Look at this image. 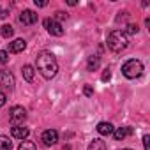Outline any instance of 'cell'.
Wrapping results in <instances>:
<instances>
[{
  "mask_svg": "<svg viewBox=\"0 0 150 150\" xmlns=\"http://www.w3.org/2000/svg\"><path fill=\"white\" fill-rule=\"evenodd\" d=\"M35 65H37V71L46 80L55 78L57 72H58V62H57L55 55L50 53V51H41L35 58Z\"/></svg>",
  "mask_w": 150,
  "mask_h": 150,
  "instance_id": "obj_1",
  "label": "cell"
},
{
  "mask_svg": "<svg viewBox=\"0 0 150 150\" xmlns=\"http://www.w3.org/2000/svg\"><path fill=\"white\" fill-rule=\"evenodd\" d=\"M106 42H108V48L111 51L120 53V51H124L129 46V37H127V34L124 30H113V32H110Z\"/></svg>",
  "mask_w": 150,
  "mask_h": 150,
  "instance_id": "obj_2",
  "label": "cell"
},
{
  "mask_svg": "<svg viewBox=\"0 0 150 150\" xmlns=\"http://www.w3.org/2000/svg\"><path fill=\"white\" fill-rule=\"evenodd\" d=\"M122 74L129 80H136L143 74V64L139 60H136V58H131L122 65Z\"/></svg>",
  "mask_w": 150,
  "mask_h": 150,
  "instance_id": "obj_3",
  "label": "cell"
},
{
  "mask_svg": "<svg viewBox=\"0 0 150 150\" xmlns=\"http://www.w3.org/2000/svg\"><path fill=\"white\" fill-rule=\"evenodd\" d=\"M25 118H27V111H25L21 106H13V108H11V111H9V120H11L13 127H14V125H21Z\"/></svg>",
  "mask_w": 150,
  "mask_h": 150,
  "instance_id": "obj_4",
  "label": "cell"
},
{
  "mask_svg": "<svg viewBox=\"0 0 150 150\" xmlns=\"http://www.w3.org/2000/svg\"><path fill=\"white\" fill-rule=\"evenodd\" d=\"M44 28L51 34V35H57V37H60V35H64V28H62V25L58 23V21H55V20H44Z\"/></svg>",
  "mask_w": 150,
  "mask_h": 150,
  "instance_id": "obj_5",
  "label": "cell"
},
{
  "mask_svg": "<svg viewBox=\"0 0 150 150\" xmlns=\"http://www.w3.org/2000/svg\"><path fill=\"white\" fill-rule=\"evenodd\" d=\"M14 74L9 72V71H0V85L7 90H13L14 88Z\"/></svg>",
  "mask_w": 150,
  "mask_h": 150,
  "instance_id": "obj_6",
  "label": "cell"
},
{
  "mask_svg": "<svg viewBox=\"0 0 150 150\" xmlns=\"http://www.w3.org/2000/svg\"><path fill=\"white\" fill-rule=\"evenodd\" d=\"M41 139H42V143H44L46 146H51V145H55V143L58 141V132H57L55 129H48V131L42 132Z\"/></svg>",
  "mask_w": 150,
  "mask_h": 150,
  "instance_id": "obj_7",
  "label": "cell"
},
{
  "mask_svg": "<svg viewBox=\"0 0 150 150\" xmlns=\"http://www.w3.org/2000/svg\"><path fill=\"white\" fill-rule=\"evenodd\" d=\"M20 21L23 25H34L37 21V13H34L32 9H25L21 14H20Z\"/></svg>",
  "mask_w": 150,
  "mask_h": 150,
  "instance_id": "obj_8",
  "label": "cell"
},
{
  "mask_svg": "<svg viewBox=\"0 0 150 150\" xmlns=\"http://www.w3.org/2000/svg\"><path fill=\"white\" fill-rule=\"evenodd\" d=\"M28 127H23V125H14L13 129H11V134H13V138H16V139H25L27 136H28Z\"/></svg>",
  "mask_w": 150,
  "mask_h": 150,
  "instance_id": "obj_9",
  "label": "cell"
},
{
  "mask_svg": "<svg viewBox=\"0 0 150 150\" xmlns=\"http://www.w3.org/2000/svg\"><path fill=\"white\" fill-rule=\"evenodd\" d=\"M25 48H27L25 39H14L13 42H9V51H11V53H20V51H23Z\"/></svg>",
  "mask_w": 150,
  "mask_h": 150,
  "instance_id": "obj_10",
  "label": "cell"
},
{
  "mask_svg": "<svg viewBox=\"0 0 150 150\" xmlns=\"http://www.w3.org/2000/svg\"><path fill=\"white\" fill-rule=\"evenodd\" d=\"M113 124H110V122H99L97 124V132L101 134V136H110V134H113Z\"/></svg>",
  "mask_w": 150,
  "mask_h": 150,
  "instance_id": "obj_11",
  "label": "cell"
},
{
  "mask_svg": "<svg viewBox=\"0 0 150 150\" xmlns=\"http://www.w3.org/2000/svg\"><path fill=\"white\" fill-rule=\"evenodd\" d=\"M127 134H132V129H131V127H117V129H113V138H115L117 141L125 139Z\"/></svg>",
  "mask_w": 150,
  "mask_h": 150,
  "instance_id": "obj_12",
  "label": "cell"
},
{
  "mask_svg": "<svg viewBox=\"0 0 150 150\" xmlns=\"http://www.w3.org/2000/svg\"><path fill=\"white\" fill-rule=\"evenodd\" d=\"M88 150H106V141H103L101 138H94L88 145Z\"/></svg>",
  "mask_w": 150,
  "mask_h": 150,
  "instance_id": "obj_13",
  "label": "cell"
},
{
  "mask_svg": "<svg viewBox=\"0 0 150 150\" xmlns=\"http://www.w3.org/2000/svg\"><path fill=\"white\" fill-rule=\"evenodd\" d=\"M34 74H35V71H34V67L32 65H23V78L28 81V83H32L34 81Z\"/></svg>",
  "mask_w": 150,
  "mask_h": 150,
  "instance_id": "obj_14",
  "label": "cell"
},
{
  "mask_svg": "<svg viewBox=\"0 0 150 150\" xmlns=\"http://www.w3.org/2000/svg\"><path fill=\"white\" fill-rule=\"evenodd\" d=\"M99 64H101V58H99L97 55H92V57H88V62H87V69H88V71H97Z\"/></svg>",
  "mask_w": 150,
  "mask_h": 150,
  "instance_id": "obj_15",
  "label": "cell"
},
{
  "mask_svg": "<svg viewBox=\"0 0 150 150\" xmlns=\"http://www.w3.org/2000/svg\"><path fill=\"white\" fill-rule=\"evenodd\" d=\"M13 148V141L7 136H0V150H11Z\"/></svg>",
  "mask_w": 150,
  "mask_h": 150,
  "instance_id": "obj_16",
  "label": "cell"
},
{
  "mask_svg": "<svg viewBox=\"0 0 150 150\" xmlns=\"http://www.w3.org/2000/svg\"><path fill=\"white\" fill-rule=\"evenodd\" d=\"M0 34H2V37H6V39H9V37H13V34H14V30H13V27H11V25H4L2 28H0Z\"/></svg>",
  "mask_w": 150,
  "mask_h": 150,
  "instance_id": "obj_17",
  "label": "cell"
},
{
  "mask_svg": "<svg viewBox=\"0 0 150 150\" xmlns=\"http://www.w3.org/2000/svg\"><path fill=\"white\" fill-rule=\"evenodd\" d=\"M18 150H35V143H34V141H27V139H25V141H21V143H20V148H18Z\"/></svg>",
  "mask_w": 150,
  "mask_h": 150,
  "instance_id": "obj_18",
  "label": "cell"
},
{
  "mask_svg": "<svg viewBox=\"0 0 150 150\" xmlns=\"http://www.w3.org/2000/svg\"><path fill=\"white\" fill-rule=\"evenodd\" d=\"M6 62H9V53L0 50V64H6Z\"/></svg>",
  "mask_w": 150,
  "mask_h": 150,
  "instance_id": "obj_19",
  "label": "cell"
},
{
  "mask_svg": "<svg viewBox=\"0 0 150 150\" xmlns=\"http://www.w3.org/2000/svg\"><path fill=\"white\" fill-rule=\"evenodd\" d=\"M65 18H67V14H65L64 11H57V13H55V21H58V23H60V21H62V20H65Z\"/></svg>",
  "mask_w": 150,
  "mask_h": 150,
  "instance_id": "obj_20",
  "label": "cell"
},
{
  "mask_svg": "<svg viewBox=\"0 0 150 150\" xmlns=\"http://www.w3.org/2000/svg\"><path fill=\"white\" fill-rule=\"evenodd\" d=\"M138 30H139V28H138V25H134V23H131V25L127 27V32H129V34H138Z\"/></svg>",
  "mask_w": 150,
  "mask_h": 150,
  "instance_id": "obj_21",
  "label": "cell"
},
{
  "mask_svg": "<svg viewBox=\"0 0 150 150\" xmlns=\"http://www.w3.org/2000/svg\"><path fill=\"white\" fill-rule=\"evenodd\" d=\"M83 94H85L87 97H90V96H94V88H92L90 85H87V87L83 88Z\"/></svg>",
  "mask_w": 150,
  "mask_h": 150,
  "instance_id": "obj_22",
  "label": "cell"
},
{
  "mask_svg": "<svg viewBox=\"0 0 150 150\" xmlns=\"http://www.w3.org/2000/svg\"><path fill=\"white\" fill-rule=\"evenodd\" d=\"M148 143H150V136L145 134V136H143V146H145V150H150V145H148Z\"/></svg>",
  "mask_w": 150,
  "mask_h": 150,
  "instance_id": "obj_23",
  "label": "cell"
},
{
  "mask_svg": "<svg viewBox=\"0 0 150 150\" xmlns=\"http://www.w3.org/2000/svg\"><path fill=\"white\" fill-rule=\"evenodd\" d=\"M110 78H111V72H110V69H104V72H103V78H101V80H103V81H108Z\"/></svg>",
  "mask_w": 150,
  "mask_h": 150,
  "instance_id": "obj_24",
  "label": "cell"
},
{
  "mask_svg": "<svg viewBox=\"0 0 150 150\" xmlns=\"http://www.w3.org/2000/svg\"><path fill=\"white\" fill-rule=\"evenodd\" d=\"M34 4H35L37 7H46V6H48L46 0H34Z\"/></svg>",
  "mask_w": 150,
  "mask_h": 150,
  "instance_id": "obj_25",
  "label": "cell"
},
{
  "mask_svg": "<svg viewBox=\"0 0 150 150\" xmlns=\"http://www.w3.org/2000/svg\"><path fill=\"white\" fill-rule=\"evenodd\" d=\"M6 99H7V97H6V94H4L2 90H0V108H2V106L6 104Z\"/></svg>",
  "mask_w": 150,
  "mask_h": 150,
  "instance_id": "obj_26",
  "label": "cell"
},
{
  "mask_svg": "<svg viewBox=\"0 0 150 150\" xmlns=\"http://www.w3.org/2000/svg\"><path fill=\"white\" fill-rule=\"evenodd\" d=\"M124 150H132V148H124Z\"/></svg>",
  "mask_w": 150,
  "mask_h": 150,
  "instance_id": "obj_27",
  "label": "cell"
}]
</instances>
